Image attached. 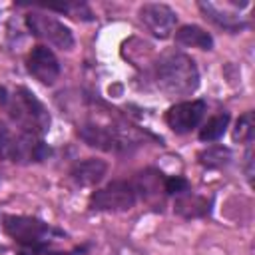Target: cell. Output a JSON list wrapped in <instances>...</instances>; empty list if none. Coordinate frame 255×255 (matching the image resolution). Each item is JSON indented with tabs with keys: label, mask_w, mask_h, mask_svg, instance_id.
Returning a JSON list of instances; mask_svg holds the SVG:
<instances>
[{
	"label": "cell",
	"mask_w": 255,
	"mask_h": 255,
	"mask_svg": "<svg viewBox=\"0 0 255 255\" xmlns=\"http://www.w3.org/2000/svg\"><path fill=\"white\" fill-rule=\"evenodd\" d=\"M139 20L141 24L155 36V38H169L177 24V14L167 6L159 2H149L139 8Z\"/></svg>",
	"instance_id": "obj_9"
},
{
	"label": "cell",
	"mask_w": 255,
	"mask_h": 255,
	"mask_svg": "<svg viewBox=\"0 0 255 255\" xmlns=\"http://www.w3.org/2000/svg\"><path fill=\"white\" fill-rule=\"evenodd\" d=\"M4 231L22 247L30 251L46 249L52 237V227L36 217L26 215H6L4 217Z\"/></svg>",
	"instance_id": "obj_4"
},
{
	"label": "cell",
	"mask_w": 255,
	"mask_h": 255,
	"mask_svg": "<svg viewBox=\"0 0 255 255\" xmlns=\"http://www.w3.org/2000/svg\"><path fill=\"white\" fill-rule=\"evenodd\" d=\"M251 163H253L251 147H247V153H245V175H247V179H249V181L253 179V167H251Z\"/></svg>",
	"instance_id": "obj_19"
},
{
	"label": "cell",
	"mask_w": 255,
	"mask_h": 255,
	"mask_svg": "<svg viewBox=\"0 0 255 255\" xmlns=\"http://www.w3.org/2000/svg\"><path fill=\"white\" fill-rule=\"evenodd\" d=\"M163 189H165L167 195H179V193L189 189V183H187V179H183L179 175H171V177H165Z\"/></svg>",
	"instance_id": "obj_18"
},
{
	"label": "cell",
	"mask_w": 255,
	"mask_h": 255,
	"mask_svg": "<svg viewBox=\"0 0 255 255\" xmlns=\"http://www.w3.org/2000/svg\"><path fill=\"white\" fill-rule=\"evenodd\" d=\"M253 112H245L243 116H239L235 129H233V139L239 143H251L253 141Z\"/></svg>",
	"instance_id": "obj_17"
},
{
	"label": "cell",
	"mask_w": 255,
	"mask_h": 255,
	"mask_svg": "<svg viewBox=\"0 0 255 255\" xmlns=\"http://www.w3.org/2000/svg\"><path fill=\"white\" fill-rule=\"evenodd\" d=\"M106 171H108V163L104 159L88 157V159H82V161L74 163V167L70 169V179L76 185L92 187V185H96L104 179Z\"/></svg>",
	"instance_id": "obj_11"
},
{
	"label": "cell",
	"mask_w": 255,
	"mask_h": 255,
	"mask_svg": "<svg viewBox=\"0 0 255 255\" xmlns=\"http://www.w3.org/2000/svg\"><path fill=\"white\" fill-rule=\"evenodd\" d=\"M26 70L40 84L52 86L60 78V62L48 46H34L26 56Z\"/></svg>",
	"instance_id": "obj_8"
},
{
	"label": "cell",
	"mask_w": 255,
	"mask_h": 255,
	"mask_svg": "<svg viewBox=\"0 0 255 255\" xmlns=\"http://www.w3.org/2000/svg\"><path fill=\"white\" fill-rule=\"evenodd\" d=\"M173 211L185 219H193V217H205L211 211V199L193 193L191 189L175 195L173 201Z\"/></svg>",
	"instance_id": "obj_12"
},
{
	"label": "cell",
	"mask_w": 255,
	"mask_h": 255,
	"mask_svg": "<svg viewBox=\"0 0 255 255\" xmlns=\"http://www.w3.org/2000/svg\"><path fill=\"white\" fill-rule=\"evenodd\" d=\"M227 126H229V114L213 116V118H209V120L201 126V129H199V139H201V141H215V139H219V137L225 133Z\"/></svg>",
	"instance_id": "obj_16"
},
{
	"label": "cell",
	"mask_w": 255,
	"mask_h": 255,
	"mask_svg": "<svg viewBox=\"0 0 255 255\" xmlns=\"http://www.w3.org/2000/svg\"><path fill=\"white\" fill-rule=\"evenodd\" d=\"M139 199V193L129 179H116L106 187L94 191L90 195V209L92 211H128Z\"/></svg>",
	"instance_id": "obj_5"
},
{
	"label": "cell",
	"mask_w": 255,
	"mask_h": 255,
	"mask_svg": "<svg viewBox=\"0 0 255 255\" xmlns=\"http://www.w3.org/2000/svg\"><path fill=\"white\" fill-rule=\"evenodd\" d=\"M175 44L185 46V48L211 50L213 48V38L207 30H203L195 24H185V26L175 30Z\"/></svg>",
	"instance_id": "obj_13"
},
{
	"label": "cell",
	"mask_w": 255,
	"mask_h": 255,
	"mask_svg": "<svg viewBox=\"0 0 255 255\" xmlns=\"http://www.w3.org/2000/svg\"><path fill=\"white\" fill-rule=\"evenodd\" d=\"M32 153V139L24 131H12L10 126L0 120V159L14 163H28Z\"/></svg>",
	"instance_id": "obj_10"
},
{
	"label": "cell",
	"mask_w": 255,
	"mask_h": 255,
	"mask_svg": "<svg viewBox=\"0 0 255 255\" xmlns=\"http://www.w3.org/2000/svg\"><path fill=\"white\" fill-rule=\"evenodd\" d=\"M24 20H26L28 30L34 36L46 40L48 44H52L56 48H62V50H70L74 46L72 30L64 22H60L58 18L46 16V14H40V12H30V14H26Z\"/></svg>",
	"instance_id": "obj_6"
},
{
	"label": "cell",
	"mask_w": 255,
	"mask_h": 255,
	"mask_svg": "<svg viewBox=\"0 0 255 255\" xmlns=\"http://www.w3.org/2000/svg\"><path fill=\"white\" fill-rule=\"evenodd\" d=\"M205 116V102L203 100H187L177 102L165 112V124L175 133H189L195 129Z\"/></svg>",
	"instance_id": "obj_7"
},
{
	"label": "cell",
	"mask_w": 255,
	"mask_h": 255,
	"mask_svg": "<svg viewBox=\"0 0 255 255\" xmlns=\"http://www.w3.org/2000/svg\"><path fill=\"white\" fill-rule=\"evenodd\" d=\"M78 135L88 145L112 153H128L141 141L133 128L122 124H86L78 129Z\"/></svg>",
	"instance_id": "obj_3"
},
{
	"label": "cell",
	"mask_w": 255,
	"mask_h": 255,
	"mask_svg": "<svg viewBox=\"0 0 255 255\" xmlns=\"http://www.w3.org/2000/svg\"><path fill=\"white\" fill-rule=\"evenodd\" d=\"M197 159L207 169H219L231 161V149L225 145H209L197 153Z\"/></svg>",
	"instance_id": "obj_15"
},
{
	"label": "cell",
	"mask_w": 255,
	"mask_h": 255,
	"mask_svg": "<svg viewBox=\"0 0 255 255\" xmlns=\"http://www.w3.org/2000/svg\"><path fill=\"white\" fill-rule=\"evenodd\" d=\"M199 10L203 12V16L207 20H211L213 24H217L219 28L223 30H229V32H237L241 30L245 24L241 22V16H233V14H227L225 10H221L217 4H211V2H199L197 4Z\"/></svg>",
	"instance_id": "obj_14"
},
{
	"label": "cell",
	"mask_w": 255,
	"mask_h": 255,
	"mask_svg": "<svg viewBox=\"0 0 255 255\" xmlns=\"http://www.w3.org/2000/svg\"><path fill=\"white\" fill-rule=\"evenodd\" d=\"M24 255H72V253H66V251H46V249H38V251L24 253Z\"/></svg>",
	"instance_id": "obj_20"
},
{
	"label": "cell",
	"mask_w": 255,
	"mask_h": 255,
	"mask_svg": "<svg viewBox=\"0 0 255 255\" xmlns=\"http://www.w3.org/2000/svg\"><path fill=\"white\" fill-rule=\"evenodd\" d=\"M0 108L8 114V118L18 126L20 131L44 135L50 129V114L44 104L24 86H16L8 90L0 86Z\"/></svg>",
	"instance_id": "obj_2"
},
{
	"label": "cell",
	"mask_w": 255,
	"mask_h": 255,
	"mask_svg": "<svg viewBox=\"0 0 255 255\" xmlns=\"http://www.w3.org/2000/svg\"><path fill=\"white\" fill-rule=\"evenodd\" d=\"M153 84L167 98H183L197 90L199 72L195 62L177 50L163 52L153 64Z\"/></svg>",
	"instance_id": "obj_1"
}]
</instances>
